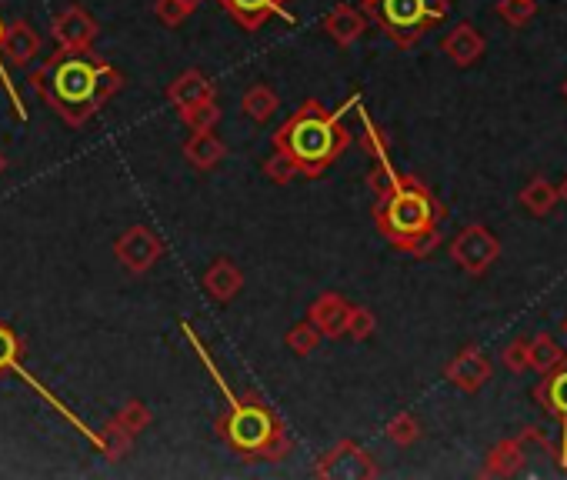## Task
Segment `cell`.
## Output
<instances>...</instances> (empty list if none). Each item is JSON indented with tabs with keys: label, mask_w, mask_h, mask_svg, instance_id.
<instances>
[{
	"label": "cell",
	"mask_w": 567,
	"mask_h": 480,
	"mask_svg": "<svg viewBox=\"0 0 567 480\" xmlns=\"http://www.w3.org/2000/svg\"><path fill=\"white\" fill-rule=\"evenodd\" d=\"M101 70L94 64H87V60H64L61 67H57L54 74V94L61 104L67 107H84L87 100H91L97 90H101Z\"/></svg>",
	"instance_id": "obj_1"
},
{
	"label": "cell",
	"mask_w": 567,
	"mask_h": 480,
	"mask_svg": "<svg viewBox=\"0 0 567 480\" xmlns=\"http://www.w3.org/2000/svg\"><path fill=\"white\" fill-rule=\"evenodd\" d=\"M287 144H291L294 157H301L304 164H321L334 154L337 147V130L331 120H321V117H304L297 120L291 127V137H287Z\"/></svg>",
	"instance_id": "obj_2"
},
{
	"label": "cell",
	"mask_w": 567,
	"mask_h": 480,
	"mask_svg": "<svg viewBox=\"0 0 567 480\" xmlns=\"http://www.w3.org/2000/svg\"><path fill=\"white\" fill-rule=\"evenodd\" d=\"M387 227L397 237H417L431 227V204L421 190H397L387 207Z\"/></svg>",
	"instance_id": "obj_3"
},
{
	"label": "cell",
	"mask_w": 567,
	"mask_h": 480,
	"mask_svg": "<svg viewBox=\"0 0 567 480\" xmlns=\"http://www.w3.org/2000/svg\"><path fill=\"white\" fill-rule=\"evenodd\" d=\"M227 434H231L234 447L257 450L261 444H267V440H271L274 424H271V417H267L264 410L234 404V417H231V424H227Z\"/></svg>",
	"instance_id": "obj_4"
},
{
	"label": "cell",
	"mask_w": 567,
	"mask_h": 480,
	"mask_svg": "<svg viewBox=\"0 0 567 480\" xmlns=\"http://www.w3.org/2000/svg\"><path fill=\"white\" fill-rule=\"evenodd\" d=\"M437 14L441 10L434 7V0H381L384 24L394 30H417Z\"/></svg>",
	"instance_id": "obj_5"
},
{
	"label": "cell",
	"mask_w": 567,
	"mask_h": 480,
	"mask_svg": "<svg viewBox=\"0 0 567 480\" xmlns=\"http://www.w3.org/2000/svg\"><path fill=\"white\" fill-rule=\"evenodd\" d=\"M14 354H17V344H14L11 330H4V327H0V367H4V370H14V374H17V377H21V380H27V384H31V387L37 390V394H41V397L47 400V404H51V407H57V410H61V414H64L67 420H71V424H74L77 430H84V434H91V430H87V427L81 424V420H77V417L71 414V410H67V407L61 404V400H57L54 394H47V390H44L41 384H37V380L31 377V370H24L21 364H17V360H14Z\"/></svg>",
	"instance_id": "obj_6"
},
{
	"label": "cell",
	"mask_w": 567,
	"mask_h": 480,
	"mask_svg": "<svg viewBox=\"0 0 567 480\" xmlns=\"http://www.w3.org/2000/svg\"><path fill=\"white\" fill-rule=\"evenodd\" d=\"M457 257H461L464 267L481 270L497 257V244L491 234H484V230H471V234H464L457 240Z\"/></svg>",
	"instance_id": "obj_7"
},
{
	"label": "cell",
	"mask_w": 567,
	"mask_h": 480,
	"mask_svg": "<svg viewBox=\"0 0 567 480\" xmlns=\"http://www.w3.org/2000/svg\"><path fill=\"white\" fill-rule=\"evenodd\" d=\"M554 200H557V187H551L547 180H534L521 194V204L531 210V214H547V210L554 207Z\"/></svg>",
	"instance_id": "obj_8"
},
{
	"label": "cell",
	"mask_w": 567,
	"mask_h": 480,
	"mask_svg": "<svg viewBox=\"0 0 567 480\" xmlns=\"http://www.w3.org/2000/svg\"><path fill=\"white\" fill-rule=\"evenodd\" d=\"M561 357L564 350L557 347L551 337H537L534 344H527V364H534L537 370H551Z\"/></svg>",
	"instance_id": "obj_9"
},
{
	"label": "cell",
	"mask_w": 567,
	"mask_h": 480,
	"mask_svg": "<svg viewBox=\"0 0 567 480\" xmlns=\"http://www.w3.org/2000/svg\"><path fill=\"white\" fill-rule=\"evenodd\" d=\"M447 50H451V54L461 60V64H471V60L484 50V40L477 37L471 27H461V30H457V37L451 40V44H447Z\"/></svg>",
	"instance_id": "obj_10"
},
{
	"label": "cell",
	"mask_w": 567,
	"mask_h": 480,
	"mask_svg": "<svg viewBox=\"0 0 567 480\" xmlns=\"http://www.w3.org/2000/svg\"><path fill=\"white\" fill-rule=\"evenodd\" d=\"M544 394H547V407L557 410L564 420H567V370H561L557 377H551L544 384Z\"/></svg>",
	"instance_id": "obj_11"
},
{
	"label": "cell",
	"mask_w": 567,
	"mask_h": 480,
	"mask_svg": "<svg viewBox=\"0 0 567 480\" xmlns=\"http://www.w3.org/2000/svg\"><path fill=\"white\" fill-rule=\"evenodd\" d=\"M464 364H467L464 377L457 374L454 380H457V384H464V387H481L484 377H487V364H484L481 357H464Z\"/></svg>",
	"instance_id": "obj_12"
},
{
	"label": "cell",
	"mask_w": 567,
	"mask_h": 480,
	"mask_svg": "<svg viewBox=\"0 0 567 480\" xmlns=\"http://www.w3.org/2000/svg\"><path fill=\"white\" fill-rule=\"evenodd\" d=\"M504 17L511 20V24H521V20H527L534 14V4L531 0H507V4H501Z\"/></svg>",
	"instance_id": "obj_13"
},
{
	"label": "cell",
	"mask_w": 567,
	"mask_h": 480,
	"mask_svg": "<svg viewBox=\"0 0 567 480\" xmlns=\"http://www.w3.org/2000/svg\"><path fill=\"white\" fill-rule=\"evenodd\" d=\"M227 4H231L237 14H244V17H254V14H261V10H267V7H277L274 0H227Z\"/></svg>",
	"instance_id": "obj_14"
},
{
	"label": "cell",
	"mask_w": 567,
	"mask_h": 480,
	"mask_svg": "<svg viewBox=\"0 0 567 480\" xmlns=\"http://www.w3.org/2000/svg\"><path fill=\"white\" fill-rule=\"evenodd\" d=\"M507 367L511 370H524L527 367V344H511V350H507Z\"/></svg>",
	"instance_id": "obj_15"
},
{
	"label": "cell",
	"mask_w": 567,
	"mask_h": 480,
	"mask_svg": "<svg viewBox=\"0 0 567 480\" xmlns=\"http://www.w3.org/2000/svg\"><path fill=\"white\" fill-rule=\"evenodd\" d=\"M0 37H4V27H0ZM0 77H4V87H7V94H11V100H14V110H17V114H21V117H24L21 97H17V90H14V84H11V80H7V67H4V57H0Z\"/></svg>",
	"instance_id": "obj_16"
},
{
	"label": "cell",
	"mask_w": 567,
	"mask_h": 480,
	"mask_svg": "<svg viewBox=\"0 0 567 480\" xmlns=\"http://www.w3.org/2000/svg\"><path fill=\"white\" fill-rule=\"evenodd\" d=\"M561 194H564V200H567V180H564V184H561Z\"/></svg>",
	"instance_id": "obj_17"
},
{
	"label": "cell",
	"mask_w": 567,
	"mask_h": 480,
	"mask_svg": "<svg viewBox=\"0 0 567 480\" xmlns=\"http://www.w3.org/2000/svg\"><path fill=\"white\" fill-rule=\"evenodd\" d=\"M564 330H567V324H564Z\"/></svg>",
	"instance_id": "obj_18"
}]
</instances>
